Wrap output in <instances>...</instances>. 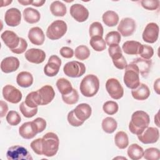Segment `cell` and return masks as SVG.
Masks as SVG:
<instances>
[{"mask_svg":"<svg viewBox=\"0 0 160 160\" xmlns=\"http://www.w3.org/2000/svg\"><path fill=\"white\" fill-rule=\"evenodd\" d=\"M149 122L150 118L147 112L143 111H136L131 116L129 129L132 134L138 136L148 127Z\"/></svg>","mask_w":160,"mask_h":160,"instance_id":"obj_1","label":"cell"},{"mask_svg":"<svg viewBox=\"0 0 160 160\" xmlns=\"http://www.w3.org/2000/svg\"><path fill=\"white\" fill-rule=\"evenodd\" d=\"M41 139L42 154L47 157L56 155L59 146V139L57 134L49 132L45 134Z\"/></svg>","mask_w":160,"mask_h":160,"instance_id":"obj_2","label":"cell"},{"mask_svg":"<svg viewBox=\"0 0 160 160\" xmlns=\"http://www.w3.org/2000/svg\"><path fill=\"white\" fill-rule=\"evenodd\" d=\"M79 89L81 94L86 97H92L96 94L99 89V80L94 74L86 76L80 83Z\"/></svg>","mask_w":160,"mask_h":160,"instance_id":"obj_3","label":"cell"},{"mask_svg":"<svg viewBox=\"0 0 160 160\" xmlns=\"http://www.w3.org/2000/svg\"><path fill=\"white\" fill-rule=\"evenodd\" d=\"M125 72L123 78L125 85L129 89L136 88L140 84L139 71L136 65L130 63L125 68Z\"/></svg>","mask_w":160,"mask_h":160,"instance_id":"obj_4","label":"cell"},{"mask_svg":"<svg viewBox=\"0 0 160 160\" xmlns=\"http://www.w3.org/2000/svg\"><path fill=\"white\" fill-rule=\"evenodd\" d=\"M67 29V24L64 21L56 20L48 26L46 36L51 40H57L66 34Z\"/></svg>","mask_w":160,"mask_h":160,"instance_id":"obj_5","label":"cell"},{"mask_svg":"<svg viewBox=\"0 0 160 160\" xmlns=\"http://www.w3.org/2000/svg\"><path fill=\"white\" fill-rule=\"evenodd\" d=\"M108 52L116 68L119 69H124L126 68L128 64L125 58L122 54V50L119 44L109 46Z\"/></svg>","mask_w":160,"mask_h":160,"instance_id":"obj_6","label":"cell"},{"mask_svg":"<svg viewBox=\"0 0 160 160\" xmlns=\"http://www.w3.org/2000/svg\"><path fill=\"white\" fill-rule=\"evenodd\" d=\"M63 71L66 76L70 78H79L85 73L86 67L82 62L72 61L65 64Z\"/></svg>","mask_w":160,"mask_h":160,"instance_id":"obj_7","label":"cell"},{"mask_svg":"<svg viewBox=\"0 0 160 160\" xmlns=\"http://www.w3.org/2000/svg\"><path fill=\"white\" fill-rule=\"evenodd\" d=\"M6 157L9 160H32V158L28 149L19 145L10 147L7 152Z\"/></svg>","mask_w":160,"mask_h":160,"instance_id":"obj_8","label":"cell"},{"mask_svg":"<svg viewBox=\"0 0 160 160\" xmlns=\"http://www.w3.org/2000/svg\"><path fill=\"white\" fill-rule=\"evenodd\" d=\"M106 89L114 99H119L124 95V89L119 81L116 78H109L106 82Z\"/></svg>","mask_w":160,"mask_h":160,"instance_id":"obj_9","label":"cell"},{"mask_svg":"<svg viewBox=\"0 0 160 160\" xmlns=\"http://www.w3.org/2000/svg\"><path fill=\"white\" fill-rule=\"evenodd\" d=\"M2 96L5 100L13 104L18 103L22 99V93L14 86L8 84L2 88Z\"/></svg>","mask_w":160,"mask_h":160,"instance_id":"obj_10","label":"cell"},{"mask_svg":"<svg viewBox=\"0 0 160 160\" xmlns=\"http://www.w3.org/2000/svg\"><path fill=\"white\" fill-rule=\"evenodd\" d=\"M138 139L143 144H152L156 142L159 138V131L158 128L148 127L139 135Z\"/></svg>","mask_w":160,"mask_h":160,"instance_id":"obj_11","label":"cell"},{"mask_svg":"<svg viewBox=\"0 0 160 160\" xmlns=\"http://www.w3.org/2000/svg\"><path fill=\"white\" fill-rule=\"evenodd\" d=\"M159 28L158 25L155 22H150L146 25L142 32V39L148 43L155 42L159 36Z\"/></svg>","mask_w":160,"mask_h":160,"instance_id":"obj_12","label":"cell"},{"mask_svg":"<svg viewBox=\"0 0 160 160\" xmlns=\"http://www.w3.org/2000/svg\"><path fill=\"white\" fill-rule=\"evenodd\" d=\"M61 65V59L56 55H52L44 68V72L47 76L53 77L58 73Z\"/></svg>","mask_w":160,"mask_h":160,"instance_id":"obj_13","label":"cell"},{"mask_svg":"<svg viewBox=\"0 0 160 160\" xmlns=\"http://www.w3.org/2000/svg\"><path fill=\"white\" fill-rule=\"evenodd\" d=\"M136 25L135 21L130 18H125L121 20L118 30L120 34L123 36L128 37L131 36L136 30Z\"/></svg>","mask_w":160,"mask_h":160,"instance_id":"obj_14","label":"cell"},{"mask_svg":"<svg viewBox=\"0 0 160 160\" xmlns=\"http://www.w3.org/2000/svg\"><path fill=\"white\" fill-rule=\"evenodd\" d=\"M19 133L22 138L30 139L35 137L39 131L36 123L32 121L23 123L19 128Z\"/></svg>","mask_w":160,"mask_h":160,"instance_id":"obj_15","label":"cell"},{"mask_svg":"<svg viewBox=\"0 0 160 160\" xmlns=\"http://www.w3.org/2000/svg\"><path fill=\"white\" fill-rule=\"evenodd\" d=\"M70 14L78 22L86 21L89 17V11L86 8L81 4H74L70 8Z\"/></svg>","mask_w":160,"mask_h":160,"instance_id":"obj_16","label":"cell"},{"mask_svg":"<svg viewBox=\"0 0 160 160\" xmlns=\"http://www.w3.org/2000/svg\"><path fill=\"white\" fill-rule=\"evenodd\" d=\"M4 20L6 24L11 27L18 26L21 20V13L17 8H12L8 9L5 13Z\"/></svg>","mask_w":160,"mask_h":160,"instance_id":"obj_17","label":"cell"},{"mask_svg":"<svg viewBox=\"0 0 160 160\" xmlns=\"http://www.w3.org/2000/svg\"><path fill=\"white\" fill-rule=\"evenodd\" d=\"M24 56L26 60L30 62L40 64L44 62L45 60L46 53L42 49L38 48H31L26 51Z\"/></svg>","mask_w":160,"mask_h":160,"instance_id":"obj_18","label":"cell"},{"mask_svg":"<svg viewBox=\"0 0 160 160\" xmlns=\"http://www.w3.org/2000/svg\"><path fill=\"white\" fill-rule=\"evenodd\" d=\"M40 99L41 105H47L50 103L55 96V92L53 88L50 85H45L38 91Z\"/></svg>","mask_w":160,"mask_h":160,"instance_id":"obj_19","label":"cell"},{"mask_svg":"<svg viewBox=\"0 0 160 160\" xmlns=\"http://www.w3.org/2000/svg\"><path fill=\"white\" fill-rule=\"evenodd\" d=\"M4 43L11 50L16 49L19 44L20 38L13 31L6 30L1 36Z\"/></svg>","mask_w":160,"mask_h":160,"instance_id":"obj_20","label":"cell"},{"mask_svg":"<svg viewBox=\"0 0 160 160\" xmlns=\"http://www.w3.org/2000/svg\"><path fill=\"white\" fill-rule=\"evenodd\" d=\"M19 67V59L14 56L4 58L1 62V69L3 72L10 73L16 71Z\"/></svg>","mask_w":160,"mask_h":160,"instance_id":"obj_21","label":"cell"},{"mask_svg":"<svg viewBox=\"0 0 160 160\" xmlns=\"http://www.w3.org/2000/svg\"><path fill=\"white\" fill-rule=\"evenodd\" d=\"M28 38L34 45L41 46L45 40V36L43 31L39 27H33L28 32Z\"/></svg>","mask_w":160,"mask_h":160,"instance_id":"obj_22","label":"cell"},{"mask_svg":"<svg viewBox=\"0 0 160 160\" xmlns=\"http://www.w3.org/2000/svg\"><path fill=\"white\" fill-rule=\"evenodd\" d=\"M73 110L76 116L84 122L91 116L92 112L91 107L87 103H81Z\"/></svg>","mask_w":160,"mask_h":160,"instance_id":"obj_23","label":"cell"},{"mask_svg":"<svg viewBox=\"0 0 160 160\" xmlns=\"http://www.w3.org/2000/svg\"><path fill=\"white\" fill-rule=\"evenodd\" d=\"M131 94L135 99L143 101L149 98L150 95V90L146 84L140 83L136 88L132 89Z\"/></svg>","mask_w":160,"mask_h":160,"instance_id":"obj_24","label":"cell"},{"mask_svg":"<svg viewBox=\"0 0 160 160\" xmlns=\"http://www.w3.org/2000/svg\"><path fill=\"white\" fill-rule=\"evenodd\" d=\"M131 63L137 66L139 72L143 77H146L148 74L152 66V61L151 59H145L140 58L133 59Z\"/></svg>","mask_w":160,"mask_h":160,"instance_id":"obj_25","label":"cell"},{"mask_svg":"<svg viewBox=\"0 0 160 160\" xmlns=\"http://www.w3.org/2000/svg\"><path fill=\"white\" fill-rule=\"evenodd\" d=\"M142 44L136 41H127L123 43L122 49L123 51L129 55L139 54Z\"/></svg>","mask_w":160,"mask_h":160,"instance_id":"obj_26","label":"cell"},{"mask_svg":"<svg viewBox=\"0 0 160 160\" xmlns=\"http://www.w3.org/2000/svg\"><path fill=\"white\" fill-rule=\"evenodd\" d=\"M23 17L24 20L29 24H34L38 22L41 18L39 12L32 8H27L24 9Z\"/></svg>","mask_w":160,"mask_h":160,"instance_id":"obj_27","label":"cell"},{"mask_svg":"<svg viewBox=\"0 0 160 160\" xmlns=\"http://www.w3.org/2000/svg\"><path fill=\"white\" fill-rule=\"evenodd\" d=\"M16 82L22 88L30 87L33 83L32 75L28 71L20 72L17 75Z\"/></svg>","mask_w":160,"mask_h":160,"instance_id":"obj_28","label":"cell"},{"mask_svg":"<svg viewBox=\"0 0 160 160\" xmlns=\"http://www.w3.org/2000/svg\"><path fill=\"white\" fill-rule=\"evenodd\" d=\"M103 22L109 27H113L118 24L119 22L118 14L113 11H106L102 16Z\"/></svg>","mask_w":160,"mask_h":160,"instance_id":"obj_29","label":"cell"},{"mask_svg":"<svg viewBox=\"0 0 160 160\" xmlns=\"http://www.w3.org/2000/svg\"><path fill=\"white\" fill-rule=\"evenodd\" d=\"M128 155L132 160H138L143 157L144 150L138 144H131L128 149Z\"/></svg>","mask_w":160,"mask_h":160,"instance_id":"obj_30","label":"cell"},{"mask_svg":"<svg viewBox=\"0 0 160 160\" xmlns=\"http://www.w3.org/2000/svg\"><path fill=\"white\" fill-rule=\"evenodd\" d=\"M50 10L55 16H64L67 12L66 5L59 1H53L50 5Z\"/></svg>","mask_w":160,"mask_h":160,"instance_id":"obj_31","label":"cell"},{"mask_svg":"<svg viewBox=\"0 0 160 160\" xmlns=\"http://www.w3.org/2000/svg\"><path fill=\"white\" fill-rule=\"evenodd\" d=\"M114 142L118 148L125 149L129 144L128 134L124 131H118L114 136Z\"/></svg>","mask_w":160,"mask_h":160,"instance_id":"obj_32","label":"cell"},{"mask_svg":"<svg viewBox=\"0 0 160 160\" xmlns=\"http://www.w3.org/2000/svg\"><path fill=\"white\" fill-rule=\"evenodd\" d=\"M56 86L62 95L68 94L72 90L71 83L65 78H59L56 82Z\"/></svg>","mask_w":160,"mask_h":160,"instance_id":"obj_33","label":"cell"},{"mask_svg":"<svg viewBox=\"0 0 160 160\" xmlns=\"http://www.w3.org/2000/svg\"><path fill=\"white\" fill-rule=\"evenodd\" d=\"M117 127L118 123L116 121L111 117H107L102 121V128L106 133L111 134L114 132Z\"/></svg>","mask_w":160,"mask_h":160,"instance_id":"obj_34","label":"cell"},{"mask_svg":"<svg viewBox=\"0 0 160 160\" xmlns=\"http://www.w3.org/2000/svg\"><path fill=\"white\" fill-rule=\"evenodd\" d=\"M24 102L28 107L31 108H38V106L41 105L40 99L38 91H32L29 92L26 96Z\"/></svg>","mask_w":160,"mask_h":160,"instance_id":"obj_35","label":"cell"},{"mask_svg":"<svg viewBox=\"0 0 160 160\" xmlns=\"http://www.w3.org/2000/svg\"><path fill=\"white\" fill-rule=\"evenodd\" d=\"M91 46L96 51H102L106 48V43L102 37L95 36L91 38L89 41Z\"/></svg>","mask_w":160,"mask_h":160,"instance_id":"obj_36","label":"cell"},{"mask_svg":"<svg viewBox=\"0 0 160 160\" xmlns=\"http://www.w3.org/2000/svg\"><path fill=\"white\" fill-rule=\"evenodd\" d=\"M75 57L79 60H85L90 56V50L84 45H80L75 49Z\"/></svg>","mask_w":160,"mask_h":160,"instance_id":"obj_37","label":"cell"},{"mask_svg":"<svg viewBox=\"0 0 160 160\" xmlns=\"http://www.w3.org/2000/svg\"><path fill=\"white\" fill-rule=\"evenodd\" d=\"M105 41L109 46L111 45L119 44L121 41V34L118 31H111L106 34Z\"/></svg>","mask_w":160,"mask_h":160,"instance_id":"obj_38","label":"cell"},{"mask_svg":"<svg viewBox=\"0 0 160 160\" xmlns=\"http://www.w3.org/2000/svg\"><path fill=\"white\" fill-rule=\"evenodd\" d=\"M103 27L99 22H92L89 27V35L91 38L95 36L102 37L103 36Z\"/></svg>","mask_w":160,"mask_h":160,"instance_id":"obj_39","label":"cell"},{"mask_svg":"<svg viewBox=\"0 0 160 160\" xmlns=\"http://www.w3.org/2000/svg\"><path fill=\"white\" fill-rule=\"evenodd\" d=\"M62 99L63 102L67 104L71 105L76 104L79 100L78 92L75 89L73 88L70 93L62 95Z\"/></svg>","mask_w":160,"mask_h":160,"instance_id":"obj_40","label":"cell"},{"mask_svg":"<svg viewBox=\"0 0 160 160\" xmlns=\"http://www.w3.org/2000/svg\"><path fill=\"white\" fill-rule=\"evenodd\" d=\"M143 157L147 160H158L160 158L159 150L156 148H148L144 151Z\"/></svg>","mask_w":160,"mask_h":160,"instance_id":"obj_41","label":"cell"},{"mask_svg":"<svg viewBox=\"0 0 160 160\" xmlns=\"http://www.w3.org/2000/svg\"><path fill=\"white\" fill-rule=\"evenodd\" d=\"M103 111L109 115H113L116 114L119 109L118 104L113 101H108L104 102L102 106Z\"/></svg>","mask_w":160,"mask_h":160,"instance_id":"obj_42","label":"cell"},{"mask_svg":"<svg viewBox=\"0 0 160 160\" xmlns=\"http://www.w3.org/2000/svg\"><path fill=\"white\" fill-rule=\"evenodd\" d=\"M19 109L21 113L22 114V115L27 118H30L33 117L38 112V108H29L26 104L24 101L22 102L19 105Z\"/></svg>","mask_w":160,"mask_h":160,"instance_id":"obj_43","label":"cell"},{"mask_svg":"<svg viewBox=\"0 0 160 160\" xmlns=\"http://www.w3.org/2000/svg\"><path fill=\"white\" fill-rule=\"evenodd\" d=\"M6 121L11 126H17L20 123L21 118L17 111H10L6 115Z\"/></svg>","mask_w":160,"mask_h":160,"instance_id":"obj_44","label":"cell"},{"mask_svg":"<svg viewBox=\"0 0 160 160\" xmlns=\"http://www.w3.org/2000/svg\"><path fill=\"white\" fill-rule=\"evenodd\" d=\"M139 54L145 59H150L154 54L153 48L148 45L142 44Z\"/></svg>","mask_w":160,"mask_h":160,"instance_id":"obj_45","label":"cell"},{"mask_svg":"<svg viewBox=\"0 0 160 160\" xmlns=\"http://www.w3.org/2000/svg\"><path fill=\"white\" fill-rule=\"evenodd\" d=\"M159 0H142L141 1V6L147 10L153 11L157 9L159 7Z\"/></svg>","mask_w":160,"mask_h":160,"instance_id":"obj_46","label":"cell"},{"mask_svg":"<svg viewBox=\"0 0 160 160\" xmlns=\"http://www.w3.org/2000/svg\"><path fill=\"white\" fill-rule=\"evenodd\" d=\"M68 121L72 126L78 127L83 124L84 121L79 120L75 115L74 110L71 111L68 114Z\"/></svg>","mask_w":160,"mask_h":160,"instance_id":"obj_47","label":"cell"},{"mask_svg":"<svg viewBox=\"0 0 160 160\" xmlns=\"http://www.w3.org/2000/svg\"><path fill=\"white\" fill-rule=\"evenodd\" d=\"M31 148L33 150V151L38 154L42 155V139L38 138L31 142Z\"/></svg>","mask_w":160,"mask_h":160,"instance_id":"obj_48","label":"cell"},{"mask_svg":"<svg viewBox=\"0 0 160 160\" xmlns=\"http://www.w3.org/2000/svg\"><path fill=\"white\" fill-rule=\"evenodd\" d=\"M27 47H28L27 41L24 39L20 38V42H19V46L16 49L11 50V51L15 54H22L26 50Z\"/></svg>","mask_w":160,"mask_h":160,"instance_id":"obj_49","label":"cell"},{"mask_svg":"<svg viewBox=\"0 0 160 160\" xmlns=\"http://www.w3.org/2000/svg\"><path fill=\"white\" fill-rule=\"evenodd\" d=\"M60 54L65 58H71L74 56V51L72 48L67 46L61 48L59 51Z\"/></svg>","mask_w":160,"mask_h":160,"instance_id":"obj_50","label":"cell"},{"mask_svg":"<svg viewBox=\"0 0 160 160\" xmlns=\"http://www.w3.org/2000/svg\"><path fill=\"white\" fill-rule=\"evenodd\" d=\"M33 121L36 123L38 128L39 133L42 132L46 128V121L42 118H37Z\"/></svg>","mask_w":160,"mask_h":160,"instance_id":"obj_51","label":"cell"},{"mask_svg":"<svg viewBox=\"0 0 160 160\" xmlns=\"http://www.w3.org/2000/svg\"><path fill=\"white\" fill-rule=\"evenodd\" d=\"M1 106V118H3L7 113L8 111V106L6 102L3 101H0Z\"/></svg>","mask_w":160,"mask_h":160,"instance_id":"obj_52","label":"cell"},{"mask_svg":"<svg viewBox=\"0 0 160 160\" xmlns=\"http://www.w3.org/2000/svg\"><path fill=\"white\" fill-rule=\"evenodd\" d=\"M46 2V1L43 0H36V1H32V5L34 6H36V7H40L42 6L44 3Z\"/></svg>","mask_w":160,"mask_h":160,"instance_id":"obj_53","label":"cell"},{"mask_svg":"<svg viewBox=\"0 0 160 160\" xmlns=\"http://www.w3.org/2000/svg\"><path fill=\"white\" fill-rule=\"evenodd\" d=\"M159 80L160 79L158 78L154 82V89L158 94H159Z\"/></svg>","mask_w":160,"mask_h":160,"instance_id":"obj_54","label":"cell"},{"mask_svg":"<svg viewBox=\"0 0 160 160\" xmlns=\"http://www.w3.org/2000/svg\"><path fill=\"white\" fill-rule=\"evenodd\" d=\"M19 3L21 4L23 6H27V5H29V4H32V1H30V0H24V1H19L18 0V1Z\"/></svg>","mask_w":160,"mask_h":160,"instance_id":"obj_55","label":"cell"},{"mask_svg":"<svg viewBox=\"0 0 160 160\" xmlns=\"http://www.w3.org/2000/svg\"><path fill=\"white\" fill-rule=\"evenodd\" d=\"M158 117H159V112H158L156 114V116H154V122L156 124V125L158 127H159L160 125H159V118H158Z\"/></svg>","mask_w":160,"mask_h":160,"instance_id":"obj_56","label":"cell"}]
</instances>
